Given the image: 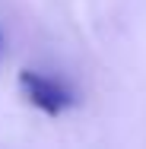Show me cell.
Returning <instances> with one entry per match:
<instances>
[{
    "label": "cell",
    "mask_w": 146,
    "mask_h": 149,
    "mask_svg": "<svg viewBox=\"0 0 146 149\" xmlns=\"http://www.w3.org/2000/svg\"><path fill=\"white\" fill-rule=\"evenodd\" d=\"M19 89L26 92V98H29L35 108H41V111L51 114V118L64 114V111L73 105V95H70L67 86H60L57 79L41 76V73H35V70H22V73H19Z\"/></svg>",
    "instance_id": "1"
}]
</instances>
